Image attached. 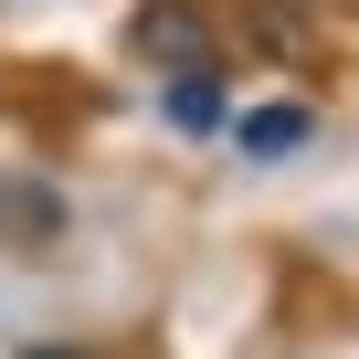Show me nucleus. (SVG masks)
Instances as JSON below:
<instances>
[{
	"label": "nucleus",
	"mask_w": 359,
	"mask_h": 359,
	"mask_svg": "<svg viewBox=\"0 0 359 359\" xmlns=\"http://www.w3.org/2000/svg\"><path fill=\"white\" fill-rule=\"evenodd\" d=\"M137 53H148L158 74H222L212 22L191 11V0H148V11H137Z\"/></svg>",
	"instance_id": "f257e3e1"
},
{
	"label": "nucleus",
	"mask_w": 359,
	"mask_h": 359,
	"mask_svg": "<svg viewBox=\"0 0 359 359\" xmlns=\"http://www.w3.org/2000/svg\"><path fill=\"white\" fill-rule=\"evenodd\" d=\"M64 233V201L43 180H0V243H53Z\"/></svg>",
	"instance_id": "f03ea898"
},
{
	"label": "nucleus",
	"mask_w": 359,
	"mask_h": 359,
	"mask_svg": "<svg viewBox=\"0 0 359 359\" xmlns=\"http://www.w3.org/2000/svg\"><path fill=\"white\" fill-rule=\"evenodd\" d=\"M233 137H243V158H285V148H306V106H254Z\"/></svg>",
	"instance_id": "7ed1b4c3"
},
{
	"label": "nucleus",
	"mask_w": 359,
	"mask_h": 359,
	"mask_svg": "<svg viewBox=\"0 0 359 359\" xmlns=\"http://www.w3.org/2000/svg\"><path fill=\"white\" fill-rule=\"evenodd\" d=\"M169 116H180V127H212V116H222V74H180V85H169Z\"/></svg>",
	"instance_id": "20e7f679"
},
{
	"label": "nucleus",
	"mask_w": 359,
	"mask_h": 359,
	"mask_svg": "<svg viewBox=\"0 0 359 359\" xmlns=\"http://www.w3.org/2000/svg\"><path fill=\"white\" fill-rule=\"evenodd\" d=\"M254 32H264L275 53H306V11H296V0H264V11H254Z\"/></svg>",
	"instance_id": "39448f33"
},
{
	"label": "nucleus",
	"mask_w": 359,
	"mask_h": 359,
	"mask_svg": "<svg viewBox=\"0 0 359 359\" xmlns=\"http://www.w3.org/2000/svg\"><path fill=\"white\" fill-rule=\"evenodd\" d=\"M32 359H74V348H32Z\"/></svg>",
	"instance_id": "423d86ee"
}]
</instances>
